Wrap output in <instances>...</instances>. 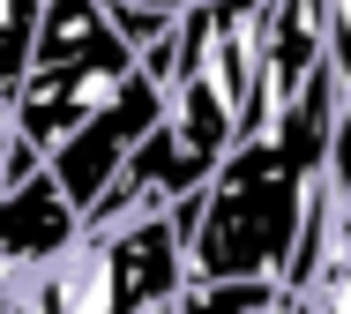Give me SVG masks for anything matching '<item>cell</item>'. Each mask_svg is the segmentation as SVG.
I'll list each match as a JSON object with an SVG mask.
<instances>
[{"label": "cell", "instance_id": "8992f818", "mask_svg": "<svg viewBox=\"0 0 351 314\" xmlns=\"http://www.w3.org/2000/svg\"><path fill=\"white\" fill-rule=\"evenodd\" d=\"M314 314H351V292H322V300H314Z\"/></svg>", "mask_w": 351, "mask_h": 314}, {"label": "cell", "instance_id": "5b68a950", "mask_svg": "<svg viewBox=\"0 0 351 314\" xmlns=\"http://www.w3.org/2000/svg\"><path fill=\"white\" fill-rule=\"evenodd\" d=\"M97 8H157V15H180L187 0H97Z\"/></svg>", "mask_w": 351, "mask_h": 314}, {"label": "cell", "instance_id": "277c9868", "mask_svg": "<svg viewBox=\"0 0 351 314\" xmlns=\"http://www.w3.org/2000/svg\"><path fill=\"white\" fill-rule=\"evenodd\" d=\"M262 292H269V285H195V277H187L165 314H254Z\"/></svg>", "mask_w": 351, "mask_h": 314}, {"label": "cell", "instance_id": "6da1fadb", "mask_svg": "<svg viewBox=\"0 0 351 314\" xmlns=\"http://www.w3.org/2000/svg\"><path fill=\"white\" fill-rule=\"evenodd\" d=\"M344 60L314 68L299 97H247L239 135L224 143L217 172L195 195L187 225V277L195 285H277L291 262L299 217L322 187V172L344 150Z\"/></svg>", "mask_w": 351, "mask_h": 314}, {"label": "cell", "instance_id": "7a4b0ae2", "mask_svg": "<svg viewBox=\"0 0 351 314\" xmlns=\"http://www.w3.org/2000/svg\"><path fill=\"white\" fill-rule=\"evenodd\" d=\"M254 68H262V0H187L165 38L157 135L217 172L254 97Z\"/></svg>", "mask_w": 351, "mask_h": 314}, {"label": "cell", "instance_id": "3957f363", "mask_svg": "<svg viewBox=\"0 0 351 314\" xmlns=\"http://www.w3.org/2000/svg\"><path fill=\"white\" fill-rule=\"evenodd\" d=\"M157 112H165V105H157V90H149L142 75H128V82H120V97H112L105 112H90L68 143L45 157V180H53V195L75 210V225H82V210L120 180V165H128L135 143L157 128Z\"/></svg>", "mask_w": 351, "mask_h": 314}]
</instances>
